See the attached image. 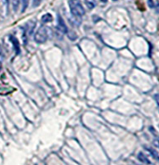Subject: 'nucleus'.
<instances>
[{
  "mask_svg": "<svg viewBox=\"0 0 159 165\" xmlns=\"http://www.w3.org/2000/svg\"><path fill=\"white\" fill-rule=\"evenodd\" d=\"M58 29L63 32V34H66V32H68V29H67V26L66 24L64 22V21H63V19L61 18V16H58Z\"/></svg>",
  "mask_w": 159,
  "mask_h": 165,
  "instance_id": "nucleus-3",
  "label": "nucleus"
},
{
  "mask_svg": "<svg viewBox=\"0 0 159 165\" xmlns=\"http://www.w3.org/2000/svg\"><path fill=\"white\" fill-rule=\"evenodd\" d=\"M53 20V17H52V15L50 13H46L45 15L42 16V21L43 22H50Z\"/></svg>",
  "mask_w": 159,
  "mask_h": 165,
  "instance_id": "nucleus-6",
  "label": "nucleus"
},
{
  "mask_svg": "<svg viewBox=\"0 0 159 165\" xmlns=\"http://www.w3.org/2000/svg\"><path fill=\"white\" fill-rule=\"evenodd\" d=\"M146 148H147V150L151 153V155L154 157V159H155V160H157L159 161V155H158V153L155 150H152V148H150V147H146Z\"/></svg>",
  "mask_w": 159,
  "mask_h": 165,
  "instance_id": "nucleus-8",
  "label": "nucleus"
},
{
  "mask_svg": "<svg viewBox=\"0 0 159 165\" xmlns=\"http://www.w3.org/2000/svg\"><path fill=\"white\" fill-rule=\"evenodd\" d=\"M47 36H49V34H47V27L40 26L39 27V29L37 30V32H35V41L37 44H43L47 40Z\"/></svg>",
  "mask_w": 159,
  "mask_h": 165,
  "instance_id": "nucleus-2",
  "label": "nucleus"
},
{
  "mask_svg": "<svg viewBox=\"0 0 159 165\" xmlns=\"http://www.w3.org/2000/svg\"><path fill=\"white\" fill-rule=\"evenodd\" d=\"M153 144H154L155 147H156L159 148V139H155L154 141H153Z\"/></svg>",
  "mask_w": 159,
  "mask_h": 165,
  "instance_id": "nucleus-12",
  "label": "nucleus"
},
{
  "mask_svg": "<svg viewBox=\"0 0 159 165\" xmlns=\"http://www.w3.org/2000/svg\"><path fill=\"white\" fill-rule=\"evenodd\" d=\"M137 158H138V160H139L141 162H142V163H146V164H152V162H151V161H149V159H148L147 157L145 156V154H143L142 152H140V153L138 154Z\"/></svg>",
  "mask_w": 159,
  "mask_h": 165,
  "instance_id": "nucleus-4",
  "label": "nucleus"
},
{
  "mask_svg": "<svg viewBox=\"0 0 159 165\" xmlns=\"http://www.w3.org/2000/svg\"><path fill=\"white\" fill-rule=\"evenodd\" d=\"M41 2H42V0H34V1H33V7H35L39 6Z\"/></svg>",
  "mask_w": 159,
  "mask_h": 165,
  "instance_id": "nucleus-11",
  "label": "nucleus"
},
{
  "mask_svg": "<svg viewBox=\"0 0 159 165\" xmlns=\"http://www.w3.org/2000/svg\"><path fill=\"white\" fill-rule=\"evenodd\" d=\"M29 5V0H22V7H21V12H24Z\"/></svg>",
  "mask_w": 159,
  "mask_h": 165,
  "instance_id": "nucleus-10",
  "label": "nucleus"
},
{
  "mask_svg": "<svg viewBox=\"0 0 159 165\" xmlns=\"http://www.w3.org/2000/svg\"><path fill=\"white\" fill-rule=\"evenodd\" d=\"M0 57H1V49H0Z\"/></svg>",
  "mask_w": 159,
  "mask_h": 165,
  "instance_id": "nucleus-15",
  "label": "nucleus"
},
{
  "mask_svg": "<svg viewBox=\"0 0 159 165\" xmlns=\"http://www.w3.org/2000/svg\"><path fill=\"white\" fill-rule=\"evenodd\" d=\"M69 7L75 17H82L85 14V9L80 0H69Z\"/></svg>",
  "mask_w": 159,
  "mask_h": 165,
  "instance_id": "nucleus-1",
  "label": "nucleus"
},
{
  "mask_svg": "<svg viewBox=\"0 0 159 165\" xmlns=\"http://www.w3.org/2000/svg\"><path fill=\"white\" fill-rule=\"evenodd\" d=\"M113 1H117V0H113Z\"/></svg>",
  "mask_w": 159,
  "mask_h": 165,
  "instance_id": "nucleus-16",
  "label": "nucleus"
},
{
  "mask_svg": "<svg viewBox=\"0 0 159 165\" xmlns=\"http://www.w3.org/2000/svg\"><path fill=\"white\" fill-rule=\"evenodd\" d=\"M154 98H155V100L156 101V103H157V105H158V107H159V94L155 95Z\"/></svg>",
  "mask_w": 159,
  "mask_h": 165,
  "instance_id": "nucleus-13",
  "label": "nucleus"
},
{
  "mask_svg": "<svg viewBox=\"0 0 159 165\" xmlns=\"http://www.w3.org/2000/svg\"><path fill=\"white\" fill-rule=\"evenodd\" d=\"M84 1L89 10H93L96 7V0H84Z\"/></svg>",
  "mask_w": 159,
  "mask_h": 165,
  "instance_id": "nucleus-5",
  "label": "nucleus"
},
{
  "mask_svg": "<svg viewBox=\"0 0 159 165\" xmlns=\"http://www.w3.org/2000/svg\"><path fill=\"white\" fill-rule=\"evenodd\" d=\"M101 2H103V3H106L107 2V0H100Z\"/></svg>",
  "mask_w": 159,
  "mask_h": 165,
  "instance_id": "nucleus-14",
  "label": "nucleus"
},
{
  "mask_svg": "<svg viewBox=\"0 0 159 165\" xmlns=\"http://www.w3.org/2000/svg\"><path fill=\"white\" fill-rule=\"evenodd\" d=\"M10 39L11 40V42H12V44H13V46H14V47L16 49V51H17V53H19L20 52V46H19L18 40L16 39L15 37H13V36H10Z\"/></svg>",
  "mask_w": 159,
  "mask_h": 165,
  "instance_id": "nucleus-7",
  "label": "nucleus"
},
{
  "mask_svg": "<svg viewBox=\"0 0 159 165\" xmlns=\"http://www.w3.org/2000/svg\"><path fill=\"white\" fill-rule=\"evenodd\" d=\"M19 5H20V0H12V6H13L14 11H17Z\"/></svg>",
  "mask_w": 159,
  "mask_h": 165,
  "instance_id": "nucleus-9",
  "label": "nucleus"
}]
</instances>
